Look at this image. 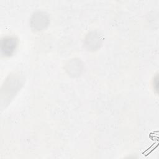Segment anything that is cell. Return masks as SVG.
I'll return each mask as SVG.
<instances>
[{"label": "cell", "instance_id": "cell-1", "mask_svg": "<svg viewBox=\"0 0 159 159\" xmlns=\"http://www.w3.org/2000/svg\"><path fill=\"white\" fill-rule=\"evenodd\" d=\"M48 24V18L45 13L39 12L33 15L31 19L32 27L37 30H41Z\"/></svg>", "mask_w": 159, "mask_h": 159}, {"label": "cell", "instance_id": "cell-2", "mask_svg": "<svg viewBox=\"0 0 159 159\" xmlns=\"http://www.w3.org/2000/svg\"><path fill=\"white\" fill-rule=\"evenodd\" d=\"M17 40L14 37H6L2 40L1 51L6 56L11 55L16 50Z\"/></svg>", "mask_w": 159, "mask_h": 159}, {"label": "cell", "instance_id": "cell-3", "mask_svg": "<svg viewBox=\"0 0 159 159\" xmlns=\"http://www.w3.org/2000/svg\"><path fill=\"white\" fill-rule=\"evenodd\" d=\"M100 41V37L96 34H93L89 35L88 39H86V45L89 47V48L96 49V47H99Z\"/></svg>", "mask_w": 159, "mask_h": 159}]
</instances>
